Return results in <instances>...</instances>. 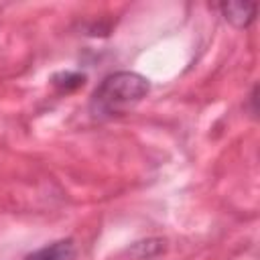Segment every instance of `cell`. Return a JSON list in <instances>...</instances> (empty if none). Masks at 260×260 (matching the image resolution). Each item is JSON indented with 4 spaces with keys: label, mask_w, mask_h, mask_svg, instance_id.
Instances as JSON below:
<instances>
[{
    "label": "cell",
    "mask_w": 260,
    "mask_h": 260,
    "mask_svg": "<svg viewBox=\"0 0 260 260\" xmlns=\"http://www.w3.org/2000/svg\"><path fill=\"white\" fill-rule=\"evenodd\" d=\"M150 89V83L144 75L136 71H116L102 79L95 87L89 108L93 116L110 118L120 116L140 104Z\"/></svg>",
    "instance_id": "6da1fadb"
},
{
    "label": "cell",
    "mask_w": 260,
    "mask_h": 260,
    "mask_svg": "<svg viewBox=\"0 0 260 260\" xmlns=\"http://www.w3.org/2000/svg\"><path fill=\"white\" fill-rule=\"evenodd\" d=\"M73 258H75V244L71 238L51 242L24 256V260H73Z\"/></svg>",
    "instance_id": "3957f363"
},
{
    "label": "cell",
    "mask_w": 260,
    "mask_h": 260,
    "mask_svg": "<svg viewBox=\"0 0 260 260\" xmlns=\"http://www.w3.org/2000/svg\"><path fill=\"white\" fill-rule=\"evenodd\" d=\"M219 10H221L223 18H225L232 26H236V28H246L248 24L254 22L258 4H254V2H221V4H219Z\"/></svg>",
    "instance_id": "7a4b0ae2"
},
{
    "label": "cell",
    "mask_w": 260,
    "mask_h": 260,
    "mask_svg": "<svg viewBox=\"0 0 260 260\" xmlns=\"http://www.w3.org/2000/svg\"><path fill=\"white\" fill-rule=\"evenodd\" d=\"M53 79H63V81H53V83H55L57 87H63L65 91H69V89H75V87L83 85L85 75H83V73H75V71H65V73L55 75Z\"/></svg>",
    "instance_id": "277c9868"
}]
</instances>
